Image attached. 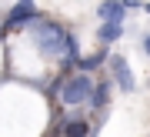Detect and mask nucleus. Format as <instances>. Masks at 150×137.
<instances>
[{"instance_id":"nucleus-1","label":"nucleus","mask_w":150,"mask_h":137,"mask_svg":"<svg viewBox=\"0 0 150 137\" xmlns=\"http://www.w3.org/2000/svg\"><path fill=\"white\" fill-rule=\"evenodd\" d=\"M27 27H30L33 44L40 47V54L57 57V60H67V67H74V64L80 60V57H77V40H74V34H70L67 27H60L54 20H43L40 14L33 17Z\"/></svg>"},{"instance_id":"nucleus-2","label":"nucleus","mask_w":150,"mask_h":137,"mask_svg":"<svg viewBox=\"0 0 150 137\" xmlns=\"http://www.w3.org/2000/svg\"><path fill=\"white\" fill-rule=\"evenodd\" d=\"M57 94L64 104H83V100H90L93 94V80L87 77V74H74V77H60L57 80Z\"/></svg>"},{"instance_id":"nucleus-3","label":"nucleus","mask_w":150,"mask_h":137,"mask_svg":"<svg viewBox=\"0 0 150 137\" xmlns=\"http://www.w3.org/2000/svg\"><path fill=\"white\" fill-rule=\"evenodd\" d=\"M33 17H37V7H33V0H17V4H13V10H10V17H7V30L30 24Z\"/></svg>"},{"instance_id":"nucleus-4","label":"nucleus","mask_w":150,"mask_h":137,"mask_svg":"<svg viewBox=\"0 0 150 137\" xmlns=\"http://www.w3.org/2000/svg\"><path fill=\"white\" fill-rule=\"evenodd\" d=\"M110 70H113V80L120 84V90H134L137 84H134V74H130V67H127V60L123 57H110Z\"/></svg>"},{"instance_id":"nucleus-5","label":"nucleus","mask_w":150,"mask_h":137,"mask_svg":"<svg viewBox=\"0 0 150 137\" xmlns=\"http://www.w3.org/2000/svg\"><path fill=\"white\" fill-rule=\"evenodd\" d=\"M123 14H127V4L123 0H103L97 7V17L100 20H123Z\"/></svg>"},{"instance_id":"nucleus-6","label":"nucleus","mask_w":150,"mask_h":137,"mask_svg":"<svg viewBox=\"0 0 150 137\" xmlns=\"http://www.w3.org/2000/svg\"><path fill=\"white\" fill-rule=\"evenodd\" d=\"M97 37H100L103 44L120 40V37H123V20H103V24H100V30H97Z\"/></svg>"},{"instance_id":"nucleus-7","label":"nucleus","mask_w":150,"mask_h":137,"mask_svg":"<svg viewBox=\"0 0 150 137\" xmlns=\"http://www.w3.org/2000/svg\"><path fill=\"white\" fill-rule=\"evenodd\" d=\"M64 137H90V124L87 121H67L64 124Z\"/></svg>"},{"instance_id":"nucleus-8","label":"nucleus","mask_w":150,"mask_h":137,"mask_svg":"<svg viewBox=\"0 0 150 137\" xmlns=\"http://www.w3.org/2000/svg\"><path fill=\"white\" fill-rule=\"evenodd\" d=\"M103 60H107V47L97 50V54H90V57H83V60H77V67H80V70H93V67H100Z\"/></svg>"},{"instance_id":"nucleus-9","label":"nucleus","mask_w":150,"mask_h":137,"mask_svg":"<svg viewBox=\"0 0 150 137\" xmlns=\"http://www.w3.org/2000/svg\"><path fill=\"white\" fill-rule=\"evenodd\" d=\"M107 94H110V87H107V84H97V90L90 94V104H93V107H107V100H110Z\"/></svg>"},{"instance_id":"nucleus-10","label":"nucleus","mask_w":150,"mask_h":137,"mask_svg":"<svg viewBox=\"0 0 150 137\" xmlns=\"http://www.w3.org/2000/svg\"><path fill=\"white\" fill-rule=\"evenodd\" d=\"M144 54H147V57H150V34H147V37H144Z\"/></svg>"},{"instance_id":"nucleus-11","label":"nucleus","mask_w":150,"mask_h":137,"mask_svg":"<svg viewBox=\"0 0 150 137\" xmlns=\"http://www.w3.org/2000/svg\"><path fill=\"white\" fill-rule=\"evenodd\" d=\"M144 10H147V14H150V4H147V7H144Z\"/></svg>"}]
</instances>
